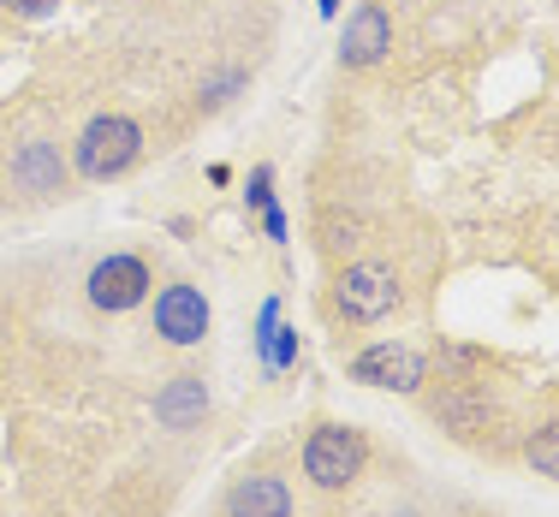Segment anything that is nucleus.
<instances>
[{
    "label": "nucleus",
    "mask_w": 559,
    "mask_h": 517,
    "mask_svg": "<svg viewBox=\"0 0 559 517\" xmlns=\"http://www.w3.org/2000/svg\"><path fill=\"white\" fill-rule=\"evenodd\" d=\"M138 155H143V125L126 113L90 119L84 137H78V172H84V179H119Z\"/></svg>",
    "instance_id": "obj_1"
},
{
    "label": "nucleus",
    "mask_w": 559,
    "mask_h": 517,
    "mask_svg": "<svg viewBox=\"0 0 559 517\" xmlns=\"http://www.w3.org/2000/svg\"><path fill=\"white\" fill-rule=\"evenodd\" d=\"M369 464V446L357 429H345V422H322V429L310 434V446H304V476H310L316 488H352L357 476H364Z\"/></svg>",
    "instance_id": "obj_2"
},
{
    "label": "nucleus",
    "mask_w": 559,
    "mask_h": 517,
    "mask_svg": "<svg viewBox=\"0 0 559 517\" xmlns=\"http://www.w3.org/2000/svg\"><path fill=\"white\" fill-rule=\"evenodd\" d=\"M334 303H340L345 322H381V315H393L399 310L393 268H381V262H352L334 286Z\"/></svg>",
    "instance_id": "obj_3"
},
{
    "label": "nucleus",
    "mask_w": 559,
    "mask_h": 517,
    "mask_svg": "<svg viewBox=\"0 0 559 517\" xmlns=\"http://www.w3.org/2000/svg\"><path fill=\"white\" fill-rule=\"evenodd\" d=\"M352 381L388 387V393H417L429 381V357L417 345H369V351L352 357Z\"/></svg>",
    "instance_id": "obj_4"
},
{
    "label": "nucleus",
    "mask_w": 559,
    "mask_h": 517,
    "mask_svg": "<svg viewBox=\"0 0 559 517\" xmlns=\"http://www.w3.org/2000/svg\"><path fill=\"white\" fill-rule=\"evenodd\" d=\"M150 298V268H143V256H108L90 268V303L96 310H138V303Z\"/></svg>",
    "instance_id": "obj_5"
},
{
    "label": "nucleus",
    "mask_w": 559,
    "mask_h": 517,
    "mask_svg": "<svg viewBox=\"0 0 559 517\" xmlns=\"http://www.w3.org/2000/svg\"><path fill=\"white\" fill-rule=\"evenodd\" d=\"M155 334L167 345H197L209 334V298L197 286H167L155 298Z\"/></svg>",
    "instance_id": "obj_6"
},
{
    "label": "nucleus",
    "mask_w": 559,
    "mask_h": 517,
    "mask_svg": "<svg viewBox=\"0 0 559 517\" xmlns=\"http://www.w3.org/2000/svg\"><path fill=\"white\" fill-rule=\"evenodd\" d=\"M393 48V19H388V7H357L352 19H345V43H340V60L352 65V72H364V65H376L381 55Z\"/></svg>",
    "instance_id": "obj_7"
},
{
    "label": "nucleus",
    "mask_w": 559,
    "mask_h": 517,
    "mask_svg": "<svg viewBox=\"0 0 559 517\" xmlns=\"http://www.w3.org/2000/svg\"><path fill=\"white\" fill-rule=\"evenodd\" d=\"M226 517H292V488L280 476H245L226 494Z\"/></svg>",
    "instance_id": "obj_8"
},
{
    "label": "nucleus",
    "mask_w": 559,
    "mask_h": 517,
    "mask_svg": "<svg viewBox=\"0 0 559 517\" xmlns=\"http://www.w3.org/2000/svg\"><path fill=\"white\" fill-rule=\"evenodd\" d=\"M203 410H209V393H203V381H197V375H179L162 399H155V417H162L167 429H191Z\"/></svg>",
    "instance_id": "obj_9"
},
{
    "label": "nucleus",
    "mask_w": 559,
    "mask_h": 517,
    "mask_svg": "<svg viewBox=\"0 0 559 517\" xmlns=\"http://www.w3.org/2000/svg\"><path fill=\"white\" fill-rule=\"evenodd\" d=\"M12 179H24L31 191H60L66 184V161L55 143H24V155L12 161Z\"/></svg>",
    "instance_id": "obj_10"
},
{
    "label": "nucleus",
    "mask_w": 559,
    "mask_h": 517,
    "mask_svg": "<svg viewBox=\"0 0 559 517\" xmlns=\"http://www.w3.org/2000/svg\"><path fill=\"white\" fill-rule=\"evenodd\" d=\"M262 357H269L274 369H286L292 357H298V339L286 334V327H280V303H262Z\"/></svg>",
    "instance_id": "obj_11"
},
{
    "label": "nucleus",
    "mask_w": 559,
    "mask_h": 517,
    "mask_svg": "<svg viewBox=\"0 0 559 517\" xmlns=\"http://www.w3.org/2000/svg\"><path fill=\"white\" fill-rule=\"evenodd\" d=\"M530 464H536L542 476H554V482H559V422H548V429L530 434Z\"/></svg>",
    "instance_id": "obj_12"
},
{
    "label": "nucleus",
    "mask_w": 559,
    "mask_h": 517,
    "mask_svg": "<svg viewBox=\"0 0 559 517\" xmlns=\"http://www.w3.org/2000/svg\"><path fill=\"white\" fill-rule=\"evenodd\" d=\"M269 179H274V172H269V167H257V172H250V203H257V208H269V203H274V191H269Z\"/></svg>",
    "instance_id": "obj_13"
},
{
    "label": "nucleus",
    "mask_w": 559,
    "mask_h": 517,
    "mask_svg": "<svg viewBox=\"0 0 559 517\" xmlns=\"http://www.w3.org/2000/svg\"><path fill=\"white\" fill-rule=\"evenodd\" d=\"M0 7H12L19 19H43V12H55L60 0H0Z\"/></svg>",
    "instance_id": "obj_14"
},
{
    "label": "nucleus",
    "mask_w": 559,
    "mask_h": 517,
    "mask_svg": "<svg viewBox=\"0 0 559 517\" xmlns=\"http://www.w3.org/2000/svg\"><path fill=\"white\" fill-rule=\"evenodd\" d=\"M262 227H269V238H280V244H286V215H280V208L269 203L262 208Z\"/></svg>",
    "instance_id": "obj_15"
},
{
    "label": "nucleus",
    "mask_w": 559,
    "mask_h": 517,
    "mask_svg": "<svg viewBox=\"0 0 559 517\" xmlns=\"http://www.w3.org/2000/svg\"><path fill=\"white\" fill-rule=\"evenodd\" d=\"M316 7H322V19H334V12H340V0H316Z\"/></svg>",
    "instance_id": "obj_16"
}]
</instances>
